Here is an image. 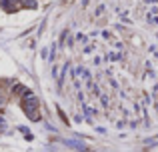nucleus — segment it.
<instances>
[{
  "mask_svg": "<svg viewBox=\"0 0 158 152\" xmlns=\"http://www.w3.org/2000/svg\"><path fill=\"white\" fill-rule=\"evenodd\" d=\"M24 6L26 8H36L38 4H36V0H24Z\"/></svg>",
  "mask_w": 158,
  "mask_h": 152,
  "instance_id": "nucleus-1",
  "label": "nucleus"
},
{
  "mask_svg": "<svg viewBox=\"0 0 158 152\" xmlns=\"http://www.w3.org/2000/svg\"><path fill=\"white\" fill-rule=\"evenodd\" d=\"M76 40H78L80 44H86V42H88V38H86L84 34H78V36H76Z\"/></svg>",
  "mask_w": 158,
  "mask_h": 152,
  "instance_id": "nucleus-2",
  "label": "nucleus"
},
{
  "mask_svg": "<svg viewBox=\"0 0 158 152\" xmlns=\"http://www.w3.org/2000/svg\"><path fill=\"white\" fill-rule=\"evenodd\" d=\"M106 58H108V60H118V58H120V54H118V52H110Z\"/></svg>",
  "mask_w": 158,
  "mask_h": 152,
  "instance_id": "nucleus-3",
  "label": "nucleus"
},
{
  "mask_svg": "<svg viewBox=\"0 0 158 152\" xmlns=\"http://www.w3.org/2000/svg\"><path fill=\"white\" fill-rule=\"evenodd\" d=\"M104 8H106V6H104V4H100V6H98V8L94 10V14H96V16H100L102 12H104Z\"/></svg>",
  "mask_w": 158,
  "mask_h": 152,
  "instance_id": "nucleus-4",
  "label": "nucleus"
}]
</instances>
